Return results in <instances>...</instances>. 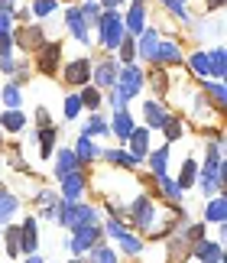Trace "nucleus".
<instances>
[{"label":"nucleus","mask_w":227,"mask_h":263,"mask_svg":"<svg viewBox=\"0 0 227 263\" xmlns=\"http://www.w3.org/2000/svg\"><path fill=\"white\" fill-rule=\"evenodd\" d=\"M59 224L62 228H85V224H101V218H98V208H91L85 205V201H62L59 198Z\"/></svg>","instance_id":"obj_1"},{"label":"nucleus","mask_w":227,"mask_h":263,"mask_svg":"<svg viewBox=\"0 0 227 263\" xmlns=\"http://www.w3.org/2000/svg\"><path fill=\"white\" fill-rule=\"evenodd\" d=\"M94 26L101 33V46H104V49H117L120 39L127 36V33H123V16L117 13V10H104V13L98 16Z\"/></svg>","instance_id":"obj_2"},{"label":"nucleus","mask_w":227,"mask_h":263,"mask_svg":"<svg viewBox=\"0 0 227 263\" xmlns=\"http://www.w3.org/2000/svg\"><path fill=\"white\" fill-rule=\"evenodd\" d=\"M127 215H130V221L137 224L140 231H149L156 228V218H159V208H156V201H153L149 195H140V198H133L130 201V208H127Z\"/></svg>","instance_id":"obj_3"},{"label":"nucleus","mask_w":227,"mask_h":263,"mask_svg":"<svg viewBox=\"0 0 227 263\" xmlns=\"http://www.w3.org/2000/svg\"><path fill=\"white\" fill-rule=\"evenodd\" d=\"M104 240V224H85V228H71V237H68V250L71 257H81L85 250H91L94 244Z\"/></svg>","instance_id":"obj_4"},{"label":"nucleus","mask_w":227,"mask_h":263,"mask_svg":"<svg viewBox=\"0 0 227 263\" xmlns=\"http://www.w3.org/2000/svg\"><path fill=\"white\" fill-rule=\"evenodd\" d=\"M143 82H146V75L140 72V65H137V62H133V65H120L113 91H117L123 101H130V98H137L140 91H143Z\"/></svg>","instance_id":"obj_5"},{"label":"nucleus","mask_w":227,"mask_h":263,"mask_svg":"<svg viewBox=\"0 0 227 263\" xmlns=\"http://www.w3.org/2000/svg\"><path fill=\"white\" fill-rule=\"evenodd\" d=\"M117 72H120V62L113 55H104L98 65H91V78H94V88L98 91H110L117 85Z\"/></svg>","instance_id":"obj_6"},{"label":"nucleus","mask_w":227,"mask_h":263,"mask_svg":"<svg viewBox=\"0 0 227 263\" xmlns=\"http://www.w3.org/2000/svg\"><path fill=\"white\" fill-rule=\"evenodd\" d=\"M13 36V46H20L23 52H33V49H43L46 46V33L39 26H23V29H10Z\"/></svg>","instance_id":"obj_7"},{"label":"nucleus","mask_w":227,"mask_h":263,"mask_svg":"<svg viewBox=\"0 0 227 263\" xmlns=\"http://www.w3.org/2000/svg\"><path fill=\"white\" fill-rule=\"evenodd\" d=\"M65 85H75V88L91 85V59H71L65 65Z\"/></svg>","instance_id":"obj_8"},{"label":"nucleus","mask_w":227,"mask_h":263,"mask_svg":"<svg viewBox=\"0 0 227 263\" xmlns=\"http://www.w3.org/2000/svg\"><path fill=\"white\" fill-rule=\"evenodd\" d=\"M59 62H62V46H59V43H49V46H43V49H39L36 68H39L43 75H49V78H52V75L59 72Z\"/></svg>","instance_id":"obj_9"},{"label":"nucleus","mask_w":227,"mask_h":263,"mask_svg":"<svg viewBox=\"0 0 227 263\" xmlns=\"http://www.w3.org/2000/svg\"><path fill=\"white\" fill-rule=\"evenodd\" d=\"M192 254L198 257L201 263H221L224 260V244H221V240H208V237H204V240H198V244L192 247Z\"/></svg>","instance_id":"obj_10"},{"label":"nucleus","mask_w":227,"mask_h":263,"mask_svg":"<svg viewBox=\"0 0 227 263\" xmlns=\"http://www.w3.org/2000/svg\"><path fill=\"white\" fill-rule=\"evenodd\" d=\"M146 29V7L143 4H130L127 16H123V33L127 36H140Z\"/></svg>","instance_id":"obj_11"},{"label":"nucleus","mask_w":227,"mask_h":263,"mask_svg":"<svg viewBox=\"0 0 227 263\" xmlns=\"http://www.w3.org/2000/svg\"><path fill=\"white\" fill-rule=\"evenodd\" d=\"M71 153H75L78 166H91V163H94V159H101V146H94V140L81 134V137L75 140V149H71Z\"/></svg>","instance_id":"obj_12"},{"label":"nucleus","mask_w":227,"mask_h":263,"mask_svg":"<svg viewBox=\"0 0 227 263\" xmlns=\"http://www.w3.org/2000/svg\"><path fill=\"white\" fill-rule=\"evenodd\" d=\"M81 192H85V173L75 169L62 179V201H81Z\"/></svg>","instance_id":"obj_13"},{"label":"nucleus","mask_w":227,"mask_h":263,"mask_svg":"<svg viewBox=\"0 0 227 263\" xmlns=\"http://www.w3.org/2000/svg\"><path fill=\"white\" fill-rule=\"evenodd\" d=\"M166 117H169V110L159 104V101H146L143 104V120H146V130H162V124H166Z\"/></svg>","instance_id":"obj_14"},{"label":"nucleus","mask_w":227,"mask_h":263,"mask_svg":"<svg viewBox=\"0 0 227 263\" xmlns=\"http://www.w3.org/2000/svg\"><path fill=\"white\" fill-rule=\"evenodd\" d=\"M133 117H130V110H113V124H110V137H117L120 143H127L130 134H133Z\"/></svg>","instance_id":"obj_15"},{"label":"nucleus","mask_w":227,"mask_h":263,"mask_svg":"<svg viewBox=\"0 0 227 263\" xmlns=\"http://www.w3.org/2000/svg\"><path fill=\"white\" fill-rule=\"evenodd\" d=\"M20 237H23V257H33L39 250V234H36V218H23L20 224Z\"/></svg>","instance_id":"obj_16"},{"label":"nucleus","mask_w":227,"mask_h":263,"mask_svg":"<svg viewBox=\"0 0 227 263\" xmlns=\"http://www.w3.org/2000/svg\"><path fill=\"white\" fill-rule=\"evenodd\" d=\"M156 46H159L156 29H143V33H140V43H137V59H143V62H149V65H153Z\"/></svg>","instance_id":"obj_17"},{"label":"nucleus","mask_w":227,"mask_h":263,"mask_svg":"<svg viewBox=\"0 0 227 263\" xmlns=\"http://www.w3.org/2000/svg\"><path fill=\"white\" fill-rule=\"evenodd\" d=\"M65 26L71 29V36H75L78 43H88V23H85V16H81L78 7H68L65 10Z\"/></svg>","instance_id":"obj_18"},{"label":"nucleus","mask_w":227,"mask_h":263,"mask_svg":"<svg viewBox=\"0 0 227 263\" xmlns=\"http://www.w3.org/2000/svg\"><path fill=\"white\" fill-rule=\"evenodd\" d=\"M127 143H130V153L143 163V159H146V153H149V130H146V127H133V134H130Z\"/></svg>","instance_id":"obj_19"},{"label":"nucleus","mask_w":227,"mask_h":263,"mask_svg":"<svg viewBox=\"0 0 227 263\" xmlns=\"http://www.w3.org/2000/svg\"><path fill=\"white\" fill-rule=\"evenodd\" d=\"M146 163H149V173L156 176V179H159V176H169V173H166V166H169V143L149 149V153H146Z\"/></svg>","instance_id":"obj_20"},{"label":"nucleus","mask_w":227,"mask_h":263,"mask_svg":"<svg viewBox=\"0 0 227 263\" xmlns=\"http://www.w3.org/2000/svg\"><path fill=\"white\" fill-rule=\"evenodd\" d=\"M182 62V49L175 43H159L156 55H153V65H179Z\"/></svg>","instance_id":"obj_21"},{"label":"nucleus","mask_w":227,"mask_h":263,"mask_svg":"<svg viewBox=\"0 0 227 263\" xmlns=\"http://www.w3.org/2000/svg\"><path fill=\"white\" fill-rule=\"evenodd\" d=\"M101 156H104L110 166H117V169H137L140 166V159L133 153H127V149H101Z\"/></svg>","instance_id":"obj_22"},{"label":"nucleus","mask_w":227,"mask_h":263,"mask_svg":"<svg viewBox=\"0 0 227 263\" xmlns=\"http://www.w3.org/2000/svg\"><path fill=\"white\" fill-rule=\"evenodd\" d=\"M75 169H81L78 166V159H75V153L71 149H59V156H55V179H65L68 173H75Z\"/></svg>","instance_id":"obj_23"},{"label":"nucleus","mask_w":227,"mask_h":263,"mask_svg":"<svg viewBox=\"0 0 227 263\" xmlns=\"http://www.w3.org/2000/svg\"><path fill=\"white\" fill-rule=\"evenodd\" d=\"M20 211V198L13 195V192H7V189H0V228L7 224L10 218H13Z\"/></svg>","instance_id":"obj_24"},{"label":"nucleus","mask_w":227,"mask_h":263,"mask_svg":"<svg viewBox=\"0 0 227 263\" xmlns=\"http://www.w3.org/2000/svg\"><path fill=\"white\" fill-rule=\"evenodd\" d=\"M4 240H7V257H10V260L23 257V237H20V224H10V228L4 231Z\"/></svg>","instance_id":"obj_25"},{"label":"nucleus","mask_w":227,"mask_h":263,"mask_svg":"<svg viewBox=\"0 0 227 263\" xmlns=\"http://www.w3.org/2000/svg\"><path fill=\"white\" fill-rule=\"evenodd\" d=\"M0 127L7 130V134H20V130L26 127V114L23 110H4V114H0Z\"/></svg>","instance_id":"obj_26"},{"label":"nucleus","mask_w":227,"mask_h":263,"mask_svg":"<svg viewBox=\"0 0 227 263\" xmlns=\"http://www.w3.org/2000/svg\"><path fill=\"white\" fill-rule=\"evenodd\" d=\"M55 137H59L55 124H52V127H43V130L36 134V140H39V156H43V159H49V153L55 149Z\"/></svg>","instance_id":"obj_27"},{"label":"nucleus","mask_w":227,"mask_h":263,"mask_svg":"<svg viewBox=\"0 0 227 263\" xmlns=\"http://www.w3.org/2000/svg\"><path fill=\"white\" fill-rule=\"evenodd\" d=\"M81 134H85V137H91V140H94V137H110V124H107V120L101 117V114H91Z\"/></svg>","instance_id":"obj_28"},{"label":"nucleus","mask_w":227,"mask_h":263,"mask_svg":"<svg viewBox=\"0 0 227 263\" xmlns=\"http://www.w3.org/2000/svg\"><path fill=\"white\" fill-rule=\"evenodd\" d=\"M162 134H166V143H169V146H172V143H179V140H182V134H185V124H182V117L169 114V117H166V124H162Z\"/></svg>","instance_id":"obj_29"},{"label":"nucleus","mask_w":227,"mask_h":263,"mask_svg":"<svg viewBox=\"0 0 227 263\" xmlns=\"http://www.w3.org/2000/svg\"><path fill=\"white\" fill-rule=\"evenodd\" d=\"M224 211H227L224 195H214V201L204 208V224H224Z\"/></svg>","instance_id":"obj_30"},{"label":"nucleus","mask_w":227,"mask_h":263,"mask_svg":"<svg viewBox=\"0 0 227 263\" xmlns=\"http://www.w3.org/2000/svg\"><path fill=\"white\" fill-rule=\"evenodd\" d=\"M117 62L120 65H133V62H137V39H133V36H123L120 39V46H117Z\"/></svg>","instance_id":"obj_31"},{"label":"nucleus","mask_w":227,"mask_h":263,"mask_svg":"<svg viewBox=\"0 0 227 263\" xmlns=\"http://www.w3.org/2000/svg\"><path fill=\"white\" fill-rule=\"evenodd\" d=\"M204 91H208L211 95V101H214V110H221L227 107V91H224V82H218V78H214V82H204Z\"/></svg>","instance_id":"obj_32"},{"label":"nucleus","mask_w":227,"mask_h":263,"mask_svg":"<svg viewBox=\"0 0 227 263\" xmlns=\"http://www.w3.org/2000/svg\"><path fill=\"white\" fill-rule=\"evenodd\" d=\"M195 176H198V163H195V159H185V163H182V173H179V182H175L179 192L192 189L195 185Z\"/></svg>","instance_id":"obj_33"},{"label":"nucleus","mask_w":227,"mask_h":263,"mask_svg":"<svg viewBox=\"0 0 227 263\" xmlns=\"http://www.w3.org/2000/svg\"><path fill=\"white\" fill-rule=\"evenodd\" d=\"M78 98H81V107H88V110H101V91L94 85H85L78 91Z\"/></svg>","instance_id":"obj_34"},{"label":"nucleus","mask_w":227,"mask_h":263,"mask_svg":"<svg viewBox=\"0 0 227 263\" xmlns=\"http://www.w3.org/2000/svg\"><path fill=\"white\" fill-rule=\"evenodd\" d=\"M88 263H117V254H113L104 240H101V244L91 247V260H88Z\"/></svg>","instance_id":"obj_35"},{"label":"nucleus","mask_w":227,"mask_h":263,"mask_svg":"<svg viewBox=\"0 0 227 263\" xmlns=\"http://www.w3.org/2000/svg\"><path fill=\"white\" fill-rule=\"evenodd\" d=\"M117 244H120V250L123 254H130V257H137V254H143V240L137 237V234H123V237H117Z\"/></svg>","instance_id":"obj_36"},{"label":"nucleus","mask_w":227,"mask_h":263,"mask_svg":"<svg viewBox=\"0 0 227 263\" xmlns=\"http://www.w3.org/2000/svg\"><path fill=\"white\" fill-rule=\"evenodd\" d=\"M0 98H4L7 110H16L20 104H23V88H20V85H7V88H4V95H0Z\"/></svg>","instance_id":"obj_37"},{"label":"nucleus","mask_w":227,"mask_h":263,"mask_svg":"<svg viewBox=\"0 0 227 263\" xmlns=\"http://www.w3.org/2000/svg\"><path fill=\"white\" fill-rule=\"evenodd\" d=\"M188 65H192V72L198 75V78H208L211 75V65H208V52H195L188 59Z\"/></svg>","instance_id":"obj_38"},{"label":"nucleus","mask_w":227,"mask_h":263,"mask_svg":"<svg viewBox=\"0 0 227 263\" xmlns=\"http://www.w3.org/2000/svg\"><path fill=\"white\" fill-rule=\"evenodd\" d=\"M208 65H211V75L221 82V75H224V68H227V62H224V49H214V52H208Z\"/></svg>","instance_id":"obj_39"},{"label":"nucleus","mask_w":227,"mask_h":263,"mask_svg":"<svg viewBox=\"0 0 227 263\" xmlns=\"http://www.w3.org/2000/svg\"><path fill=\"white\" fill-rule=\"evenodd\" d=\"M156 179V176H153ZM156 185H162V192H166V198H172V201H179L182 198V192H179V185H175V179H169V176H159L156 179Z\"/></svg>","instance_id":"obj_40"},{"label":"nucleus","mask_w":227,"mask_h":263,"mask_svg":"<svg viewBox=\"0 0 227 263\" xmlns=\"http://www.w3.org/2000/svg\"><path fill=\"white\" fill-rule=\"evenodd\" d=\"M81 110H85V107H81V98H78V95H68V98H65V117L75 120Z\"/></svg>","instance_id":"obj_41"},{"label":"nucleus","mask_w":227,"mask_h":263,"mask_svg":"<svg viewBox=\"0 0 227 263\" xmlns=\"http://www.w3.org/2000/svg\"><path fill=\"white\" fill-rule=\"evenodd\" d=\"M81 10V16H85V23H98V16H101V7L94 4V0H88L85 7H78Z\"/></svg>","instance_id":"obj_42"},{"label":"nucleus","mask_w":227,"mask_h":263,"mask_svg":"<svg viewBox=\"0 0 227 263\" xmlns=\"http://www.w3.org/2000/svg\"><path fill=\"white\" fill-rule=\"evenodd\" d=\"M162 7H166L172 16H179V20H188V10H185V4H179V0H162Z\"/></svg>","instance_id":"obj_43"},{"label":"nucleus","mask_w":227,"mask_h":263,"mask_svg":"<svg viewBox=\"0 0 227 263\" xmlns=\"http://www.w3.org/2000/svg\"><path fill=\"white\" fill-rule=\"evenodd\" d=\"M52 10H55V0H36V4H33V13L36 16H49Z\"/></svg>","instance_id":"obj_44"},{"label":"nucleus","mask_w":227,"mask_h":263,"mask_svg":"<svg viewBox=\"0 0 227 263\" xmlns=\"http://www.w3.org/2000/svg\"><path fill=\"white\" fill-rule=\"evenodd\" d=\"M7 159H10V166H13V169H23V166H26V159L20 156L16 146H10V156H7Z\"/></svg>","instance_id":"obj_45"},{"label":"nucleus","mask_w":227,"mask_h":263,"mask_svg":"<svg viewBox=\"0 0 227 263\" xmlns=\"http://www.w3.org/2000/svg\"><path fill=\"white\" fill-rule=\"evenodd\" d=\"M10 52H13V36H0V55H10Z\"/></svg>","instance_id":"obj_46"},{"label":"nucleus","mask_w":227,"mask_h":263,"mask_svg":"<svg viewBox=\"0 0 227 263\" xmlns=\"http://www.w3.org/2000/svg\"><path fill=\"white\" fill-rule=\"evenodd\" d=\"M36 124H39V130H43V127H52V120H49V110H46V107L36 110Z\"/></svg>","instance_id":"obj_47"},{"label":"nucleus","mask_w":227,"mask_h":263,"mask_svg":"<svg viewBox=\"0 0 227 263\" xmlns=\"http://www.w3.org/2000/svg\"><path fill=\"white\" fill-rule=\"evenodd\" d=\"M55 205H59V201H55ZM55 205H46L39 218H43V221H59V208H55Z\"/></svg>","instance_id":"obj_48"},{"label":"nucleus","mask_w":227,"mask_h":263,"mask_svg":"<svg viewBox=\"0 0 227 263\" xmlns=\"http://www.w3.org/2000/svg\"><path fill=\"white\" fill-rule=\"evenodd\" d=\"M10 29H13L10 26V13H0V36H7Z\"/></svg>","instance_id":"obj_49"},{"label":"nucleus","mask_w":227,"mask_h":263,"mask_svg":"<svg viewBox=\"0 0 227 263\" xmlns=\"http://www.w3.org/2000/svg\"><path fill=\"white\" fill-rule=\"evenodd\" d=\"M13 4L16 0H0V13H13Z\"/></svg>","instance_id":"obj_50"},{"label":"nucleus","mask_w":227,"mask_h":263,"mask_svg":"<svg viewBox=\"0 0 227 263\" xmlns=\"http://www.w3.org/2000/svg\"><path fill=\"white\" fill-rule=\"evenodd\" d=\"M123 4V0H101V7H104V10H113V7H120Z\"/></svg>","instance_id":"obj_51"},{"label":"nucleus","mask_w":227,"mask_h":263,"mask_svg":"<svg viewBox=\"0 0 227 263\" xmlns=\"http://www.w3.org/2000/svg\"><path fill=\"white\" fill-rule=\"evenodd\" d=\"M224 7V0H208V10H221Z\"/></svg>","instance_id":"obj_52"},{"label":"nucleus","mask_w":227,"mask_h":263,"mask_svg":"<svg viewBox=\"0 0 227 263\" xmlns=\"http://www.w3.org/2000/svg\"><path fill=\"white\" fill-rule=\"evenodd\" d=\"M23 263H46V260H43V257H36V254H33V257H26Z\"/></svg>","instance_id":"obj_53"},{"label":"nucleus","mask_w":227,"mask_h":263,"mask_svg":"<svg viewBox=\"0 0 227 263\" xmlns=\"http://www.w3.org/2000/svg\"><path fill=\"white\" fill-rule=\"evenodd\" d=\"M68 263H88V260H85V257H71Z\"/></svg>","instance_id":"obj_54"},{"label":"nucleus","mask_w":227,"mask_h":263,"mask_svg":"<svg viewBox=\"0 0 227 263\" xmlns=\"http://www.w3.org/2000/svg\"><path fill=\"white\" fill-rule=\"evenodd\" d=\"M133 4H146V0H133Z\"/></svg>","instance_id":"obj_55"},{"label":"nucleus","mask_w":227,"mask_h":263,"mask_svg":"<svg viewBox=\"0 0 227 263\" xmlns=\"http://www.w3.org/2000/svg\"><path fill=\"white\" fill-rule=\"evenodd\" d=\"M0 163H4V156H0Z\"/></svg>","instance_id":"obj_56"},{"label":"nucleus","mask_w":227,"mask_h":263,"mask_svg":"<svg viewBox=\"0 0 227 263\" xmlns=\"http://www.w3.org/2000/svg\"><path fill=\"white\" fill-rule=\"evenodd\" d=\"M179 4H185V0H179Z\"/></svg>","instance_id":"obj_57"}]
</instances>
